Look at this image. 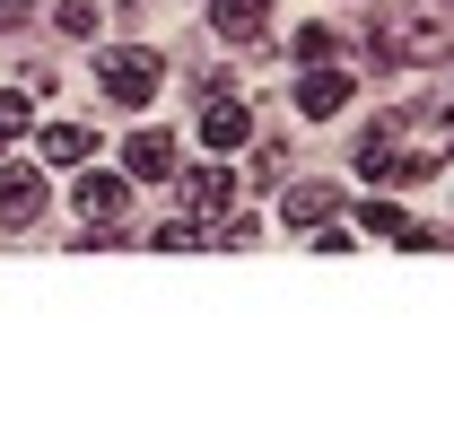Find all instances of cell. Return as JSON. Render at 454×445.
<instances>
[{
    "mask_svg": "<svg viewBox=\"0 0 454 445\" xmlns=\"http://www.w3.org/2000/svg\"><path fill=\"white\" fill-rule=\"evenodd\" d=\"M158 79H167V61L140 53V44H106V53H97V88H106L114 105H149Z\"/></svg>",
    "mask_w": 454,
    "mask_h": 445,
    "instance_id": "6da1fadb",
    "label": "cell"
},
{
    "mask_svg": "<svg viewBox=\"0 0 454 445\" xmlns=\"http://www.w3.org/2000/svg\"><path fill=\"white\" fill-rule=\"evenodd\" d=\"M340 105H349V70H333V61H306V79H297V113H306V122H333Z\"/></svg>",
    "mask_w": 454,
    "mask_h": 445,
    "instance_id": "7a4b0ae2",
    "label": "cell"
},
{
    "mask_svg": "<svg viewBox=\"0 0 454 445\" xmlns=\"http://www.w3.org/2000/svg\"><path fill=\"white\" fill-rule=\"evenodd\" d=\"M446 44H454V27H437V18H402V27H385L376 53H385V61H437Z\"/></svg>",
    "mask_w": 454,
    "mask_h": 445,
    "instance_id": "3957f363",
    "label": "cell"
},
{
    "mask_svg": "<svg viewBox=\"0 0 454 445\" xmlns=\"http://www.w3.org/2000/svg\"><path fill=\"white\" fill-rule=\"evenodd\" d=\"M175 183H184V210L192 219H219L227 201H236V175L227 167H175Z\"/></svg>",
    "mask_w": 454,
    "mask_h": 445,
    "instance_id": "277c9868",
    "label": "cell"
},
{
    "mask_svg": "<svg viewBox=\"0 0 454 445\" xmlns=\"http://www.w3.org/2000/svg\"><path fill=\"white\" fill-rule=\"evenodd\" d=\"M35 219H44V175L9 167L0 175V227H35Z\"/></svg>",
    "mask_w": 454,
    "mask_h": 445,
    "instance_id": "5b68a950",
    "label": "cell"
},
{
    "mask_svg": "<svg viewBox=\"0 0 454 445\" xmlns=\"http://www.w3.org/2000/svg\"><path fill=\"white\" fill-rule=\"evenodd\" d=\"M122 167H131V183H175V140L167 131H131L122 140Z\"/></svg>",
    "mask_w": 454,
    "mask_h": 445,
    "instance_id": "8992f818",
    "label": "cell"
},
{
    "mask_svg": "<svg viewBox=\"0 0 454 445\" xmlns=\"http://www.w3.org/2000/svg\"><path fill=\"white\" fill-rule=\"evenodd\" d=\"M70 201H79V227H114V219H122V201H131V183H122V175H79Z\"/></svg>",
    "mask_w": 454,
    "mask_h": 445,
    "instance_id": "52a82bcc",
    "label": "cell"
},
{
    "mask_svg": "<svg viewBox=\"0 0 454 445\" xmlns=\"http://www.w3.org/2000/svg\"><path fill=\"white\" fill-rule=\"evenodd\" d=\"M201 140H210V149H245V140H254V122H245V105H236V97H210V105H201Z\"/></svg>",
    "mask_w": 454,
    "mask_h": 445,
    "instance_id": "ba28073f",
    "label": "cell"
},
{
    "mask_svg": "<svg viewBox=\"0 0 454 445\" xmlns=\"http://www.w3.org/2000/svg\"><path fill=\"white\" fill-rule=\"evenodd\" d=\"M210 27H219L227 44H254L271 27V0H210Z\"/></svg>",
    "mask_w": 454,
    "mask_h": 445,
    "instance_id": "9c48e42d",
    "label": "cell"
},
{
    "mask_svg": "<svg viewBox=\"0 0 454 445\" xmlns=\"http://www.w3.org/2000/svg\"><path fill=\"white\" fill-rule=\"evenodd\" d=\"M280 219L288 227H324V219H333V183H288V192H280Z\"/></svg>",
    "mask_w": 454,
    "mask_h": 445,
    "instance_id": "30bf717a",
    "label": "cell"
},
{
    "mask_svg": "<svg viewBox=\"0 0 454 445\" xmlns=\"http://www.w3.org/2000/svg\"><path fill=\"white\" fill-rule=\"evenodd\" d=\"M44 158H53V167H79V158H97V131H88V122H53V131H44Z\"/></svg>",
    "mask_w": 454,
    "mask_h": 445,
    "instance_id": "8fae6325",
    "label": "cell"
},
{
    "mask_svg": "<svg viewBox=\"0 0 454 445\" xmlns=\"http://www.w3.org/2000/svg\"><path fill=\"white\" fill-rule=\"evenodd\" d=\"M297 61H340V35L333 27H297Z\"/></svg>",
    "mask_w": 454,
    "mask_h": 445,
    "instance_id": "7c38bea8",
    "label": "cell"
},
{
    "mask_svg": "<svg viewBox=\"0 0 454 445\" xmlns=\"http://www.w3.org/2000/svg\"><path fill=\"white\" fill-rule=\"evenodd\" d=\"M149 245H167V254H192V245H210V236H201V219H167Z\"/></svg>",
    "mask_w": 454,
    "mask_h": 445,
    "instance_id": "4fadbf2b",
    "label": "cell"
},
{
    "mask_svg": "<svg viewBox=\"0 0 454 445\" xmlns=\"http://www.w3.org/2000/svg\"><path fill=\"white\" fill-rule=\"evenodd\" d=\"M27 140V97H0V149H18Z\"/></svg>",
    "mask_w": 454,
    "mask_h": 445,
    "instance_id": "5bb4252c",
    "label": "cell"
},
{
    "mask_svg": "<svg viewBox=\"0 0 454 445\" xmlns=\"http://www.w3.org/2000/svg\"><path fill=\"white\" fill-rule=\"evenodd\" d=\"M402 227H411V219H402L394 201H367V236H402Z\"/></svg>",
    "mask_w": 454,
    "mask_h": 445,
    "instance_id": "9a60e30c",
    "label": "cell"
},
{
    "mask_svg": "<svg viewBox=\"0 0 454 445\" xmlns=\"http://www.w3.org/2000/svg\"><path fill=\"white\" fill-rule=\"evenodd\" d=\"M27 18H35V0H0V35H9V27H27Z\"/></svg>",
    "mask_w": 454,
    "mask_h": 445,
    "instance_id": "2e32d148",
    "label": "cell"
}]
</instances>
